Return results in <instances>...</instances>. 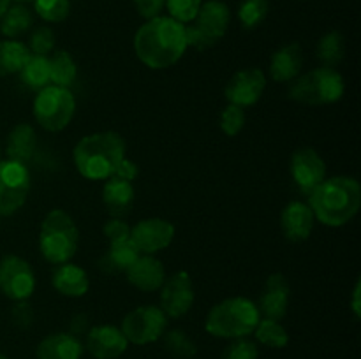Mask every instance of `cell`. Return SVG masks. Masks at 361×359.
<instances>
[{"instance_id":"1","label":"cell","mask_w":361,"mask_h":359,"mask_svg":"<svg viewBox=\"0 0 361 359\" xmlns=\"http://www.w3.org/2000/svg\"><path fill=\"white\" fill-rule=\"evenodd\" d=\"M187 49L185 25L171 16H155L141 25L134 35V51L150 69L175 65Z\"/></svg>"},{"instance_id":"2","label":"cell","mask_w":361,"mask_h":359,"mask_svg":"<svg viewBox=\"0 0 361 359\" xmlns=\"http://www.w3.org/2000/svg\"><path fill=\"white\" fill-rule=\"evenodd\" d=\"M310 210L321 224L342 227L358 215L361 206V187L351 176H334L321 182L309 194Z\"/></svg>"},{"instance_id":"3","label":"cell","mask_w":361,"mask_h":359,"mask_svg":"<svg viewBox=\"0 0 361 359\" xmlns=\"http://www.w3.org/2000/svg\"><path fill=\"white\" fill-rule=\"evenodd\" d=\"M78 172L87 180H108L126 158V141L118 132H94L78 141L73 151Z\"/></svg>"},{"instance_id":"4","label":"cell","mask_w":361,"mask_h":359,"mask_svg":"<svg viewBox=\"0 0 361 359\" xmlns=\"http://www.w3.org/2000/svg\"><path fill=\"white\" fill-rule=\"evenodd\" d=\"M259 320L261 313L256 303L236 296V298H228L217 303L208 313L204 327L212 336L236 340V338H245L254 333Z\"/></svg>"},{"instance_id":"5","label":"cell","mask_w":361,"mask_h":359,"mask_svg":"<svg viewBox=\"0 0 361 359\" xmlns=\"http://www.w3.org/2000/svg\"><path fill=\"white\" fill-rule=\"evenodd\" d=\"M80 231L63 210H51L44 217L39 234V248L42 257L51 264L69 263L78 250Z\"/></svg>"},{"instance_id":"6","label":"cell","mask_w":361,"mask_h":359,"mask_svg":"<svg viewBox=\"0 0 361 359\" xmlns=\"http://www.w3.org/2000/svg\"><path fill=\"white\" fill-rule=\"evenodd\" d=\"M345 92L344 77L334 67H317L293 80L289 97L305 106H324L341 101Z\"/></svg>"},{"instance_id":"7","label":"cell","mask_w":361,"mask_h":359,"mask_svg":"<svg viewBox=\"0 0 361 359\" xmlns=\"http://www.w3.org/2000/svg\"><path fill=\"white\" fill-rule=\"evenodd\" d=\"M231 20L229 7L221 0H208L201 4L192 25L185 27L187 48L192 46L197 51L212 48L226 35Z\"/></svg>"},{"instance_id":"8","label":"cell","mask_w":361,"mask_h":359,"mask_svg":"<svg viewBox=\"0 0 361 359\" xmlns=\"http://www.w3.org/2000/svg\"><path fill=\"white\" fill-rule=\"evenodd\" d=\"M76 99L69 88L48 84L34 99V118L48 132H60L73 120Z\"/></svg>"},{"instance_id":"9","label":"cell","mask_w":361,"mask_h":359,"mask_svg":"<svg viewBox=\"0 0 361 359\" xmlns=\"http://www.w3.org/2000/svg\"><path fill=\"white\" fill-rule=\"evenodd\" d=\"M168 317L159 306L145 305L127 313L122 320V333L127 341L134 345L154 344L164 334Z\"/></svg>"},{"instance_id":"10","label":"cell","mask_w":361,"mask_h":359,"mask_svg":"<svg viewBox=\"0 0 361 359\" xmlns=\"http://www.w3.org/2000/svg\"><path fill=\"white\" fill-rule=\"evenodd\" d=\"M30 192V172L23 164L0 160V215L9 217L27 203Z\"/></svg>"},{"instance_id":"11","label":"cell","mask_w":361,"mask_h":359,"mask_svg":"<svg viewBox=\"0 0 361 359\" xmlns=\"http://www.w3.org/2000/svg\"><path fill=\"white\" fill-rule=\"evenodd\" d=\"M35 291V275L30 264L18 256L0 260V292L13 301H27Z\"/></svg>"},{"instance_id":"12","label":"cell","mask_w":361,"mask_h":359,"mask_svg":"<svg viewBox=\"0 0 361 359\" xmlns=\"http://www.w3.org/2000/svg\"><path fill=\"white\" fill-rule=\"evenodd\" d=\"M161 291V306L159 308L166 313V317H182L192 308L194 292L192 278L187 271H178L171 278L162 284Z\"/></svg>"},{"instance_id":"13","label":"cell","mask_w":361,"mask_h":359,"mask_svg":"<svg viewBox=\"0 0 361 359\" xmlns=\"http://www.w3.org/2000/svg\"><path fill=\"white\" fill-rule=\"evenodd\" d=\"M175 238V225L164 218H145L130 229V239L145 256L168 248Z\"/></svg>"},{"instance_id":"14","label":"cell","mask_w":361,"mask_h":359,"mask_svg":"<svg viewBox=\"0 0 361 359\" xmlns=\"http://www.w3.org/2000/svg\"><path fill=\"white\" fill-rule=\"evenodd\" d=\"M267 88V77L264 73L257 67L242 69L233 74L224 88V95L229 104L240 106V108H249L256 104Z\"/></svg>"},{"instance_id":"15","label":"cell","mask_w":361,"mask_h":359,"mask_svg":"<svg viewBox=\"0 0 361 359\" xmlns=\"http://www.w3.org/2000/svg\"><path fill=\"white\" fill-rule=\"evenodd\" d=\"M291 176L298 189L309 196L321 182L326 180V164L314 148H300L291 157Z\"/></svg>"},{"instance_id":"16","label":"cell","mask_w":361,"mask_h":359,"mask_svg":"<svg viewBox=\"0 0 361 359\" xmlns=\"http://www.w3.org/2000/svg\"><path fill=\"white\" fill-rule=\"evenodd\" d=\"M289 299H291V285L282 273H274L268 277L264 291L261 294L257 310L264 319L281 320L288 313Z\"/></svg>"},{"instance_id":"17","label":"cell","mask_w":361,"mask_h":359,"mask_svg":"<svg viewBox=\"0 0 361 359\" xmlns=\"http://www.w3.org/2000/svg\"><path fill=\"white\" fill-rule=\"evenodd\" d=\"M126 334L116 326H94L87 333V348L95 359H116L127 351Z\"/></svg>"},{"instance_id":"18","label":"cell","mask_w":361,"mask_h":359,"mask_svg":"<svg viewBox=\"0 0 361 359\" xmlns=\"http://www.w3.org/2000/svg\"><path fill=\"white\" fill-rule=\"evenodd\" d=\"M314 222H316L314 211L310 210L309 204L302 203V201H291L281 215L282 232L289 241L295 243L309 239L314 229Z\"/></svg>"},{"instance_id":"19","label":"cell","mask_w":361,"mask_h":359,"mask_svg":"<svg viewBox=\"0 0 361 359\" xmlns=\"http://www.w3.org/2000/svg\"><path fill=\"white\" fill-rule=\"evenodd\" d=\"M126 275L130 285L145 292L159 291L166 282V270L161 260L155 259L154 256H145V253H141L134 260Z\"/></svg>"},{"instance_id":"20","label":"cell","mask_w":361,"mask_h":359,"mask_svg":"<svg viewBox=\"0 0 361 359\" xmlns=\"http://www.w3.org/2000/svg\"><path fill=\"white\" fill-rule=\"evenodd\" d=\"M303 67V51L302 46L291 42L282 46L281 49L271 55L270 60V76L277 83H289L296 80L302 73Z\"/></svg>"},{"instance_id":"21","label":"cell","mask_w":361,"mask_h":359,"mask_svg":"<svg viewBox=\"0 0 361 359\" xmlns=\"http://www.w3.org/2000/svg\"><path fill=\"white\" fill-rule=\"evenodd\" d=\"M134 197H136V192H134L133 183L116 178V176L108 178L104 189H102V203H104L108 213L115 218L129 213L134 204Z\"/></svg>"},{"instance_id":"22","label":"cell","mask_w":361,"mask_h":359,"mask_svg":"<svg viewBox=\"0 0 361 359\" xmlns=\"http://www.w3.org/2000/svg\"><path fill=\"white\" fill-rule=\"evenodd\" d=\"M37 359H81L83 345L71 333H55L46 336L35 348Z\"/></svg>"},{"instance_id":"23","label":"cell","mask_w":361,"mask_h":359,"mask_svg":"<svg viewBox=\"0 0 361 359\" xmlns=\"http://www.w3.org/2000/svg\"><path fill=\"white\" fill-rule=\"evenodd\" d=\"M51 282L53 287L67 298H81L87 294L88 287H90L87 271L71 263L59 264V267L53 271Z\"/></svg>"},{"instance_id":"24","label":"cell","mask_w":361,"mask_h":359,"mask_svg":"<svg viewBox=\"0 0 361 359\" xmlns=\"http://www.w3.org/2000/svg\"><path fill=\"white\" fill-rule=\"evenodd\" d=\"M35 148H37V136L34 127L28 123H18L7 136L6 153L9 160L27 165L34 157Z\"/></svg>"},{"instance_id":"25","label":"cell","mask_w":361,"mask_h":359,"mask_svg":"<svg viewBox=\"0 0 361 359\" xmlns=\"http://www.w3.org/2000/svg\"><path fill=\"white\" fill-rule=\"evenodd\" d=\"M140 256L141 252L134 245L133 239H120V241L109 243V250L99 260V267L106 273H126Z\"/></svg>"},{"instance_id":"26","label":"cell","mask_w":361,"mask_h":359,"mask_svg":"<svg viewBox=\"0 0 361 359\" xmlns=\"http://www.w3.org/2000/svg\"><path fill=\"white\" fill-rule=\"evenodd\" d=\"M30 56L27 44L14 39L0 41V76L18 74Z\"/></svg>"},{"instance_id":"27","label":"cell","mask_w":361,"mask_h":359,"mask_svg":"<svg viewBox=\"0 0 361 359\" xmlns=\"http://www.w3.org/2000/svg\"><path fill=\"white\" fill-rule=\"evenodd\" d=\"M21 83L27 84L30 90H42L48 84H51V80H49V60L48 56L41 55H32L28 56V60L25 62V65L21 67L20 73Z\"/></svg>"},{"instance_id":"28","label":"cell","mask_w":361,"mask_h":359,"mask_svg":"<svg viewBox=\"0 0 361 359\" xmlns=\"http://www.w3.org/2000/svg\"><path fill=\"white\" fill-rule=\"evenodd\" d=\"M32 23H34V18L30 11L21 4H16V6L7 7L6 13L0 16V32L7 39H18L25 32L30 30Z\"/></svg>"},{"instance_id":"29","label":"cell","mask_w":361,"mask_h":359,"mask_svg":"<svg viewBox=\"0 0 361 359\" xmlns=\"http://www.w3.org/2000/svg\"><path fill=\"white\" fill-rule=\"evenodd\" d=\"M49 60V80H51V84H56V87L69 88L71 84L76 81L78 67L74 58L71 56L69 51L66 49H59L51 55Z\"/></svg>"},{"instance_id":"30","label":"cell","mask_w":361,"mask_h":359,"mask_svg":"<svg viewBox=\"0 0 361 359\" xmlns=\"http://www.w3.org/2000/svg\"><path fill=\"white\" fill-rule=\"evenodd\" d=\"M317 58L323 62L324 67H334L344 60L345 55V41L344 35L337 30H331L328 34H324L323 37L317 42L316 49Z\"/></svg>"},{"instance_id":"31","label":"cell","mask_w":361,"mask_h":359,"mask_svg":"<svg viewBox=\"0 0 361 359\" xmlns=\"http://www.w3.org/2000/svg\"><path fill=\"white\" fill-rule=\"evenodd\" d=\"M257 341L271 348H284L289 344V334L279 320L261 319L254 329Z\"/></svg>"},{"instance_id":"32","label":"cell","mask_w":361,"mask_h":359,"mask_svg":"<svg viewBox=\"0 0 361 359\" xmlns=\"http://www.w3.org/2000/svg\"><path fill=\"white\" fill-rule=\"evenodd\" d=\"M268 14V0H243L240 4L238 18L243 28L250 30L264 21Z\"/></svg>"},{"instance_id":"33","label":"cell","mask_w":361,"mask_h":359,"mask_svg":"<svg viewBox=\"0 0 361 359\" xmlns=\"http://www.w3.org/2000/svg\"><path fill=\"white\" fill-rule=\"evenodd\" d=\"M164 345L168 348V352H171L175 358H192L196 355L197 348L196 344L187 336L185 331L182 329H173L169 333H166L164 336Z\"/></svg>"},{"instance_id":"34","label":"cell","mask_w":361,"mask_h":359,"mask_svg":"<svg viewBox=\"0 0 361 359\" xmlns=\"http://www.w3.org/2000/svg\"><path fill=\"white\" fill-rule=\"evenodd\" d=\"M35 11L44 21L60 23L69 16L71 2L69 0H34Z\"/></svg>"},{"instance_id":"35","label":"cell","mask_w":361,"mask_h":359,"mask_svg":"<svg viewBox=\"0 0 361 359\" xmlns=\"http://www.w3.org/2000/svg\"><path fill=\"white\" fill-rule=\"evenodd\" d=\"M245 109L240 108V106L229 104L224 111L221 113V129L226 136L235 137L236 134H240V130L245 125Z\"/></svg>"},{"instance_id":"36","label":"cell","mask_w":361,"mask_h":359,"mask_svg":"<svg viewBox=\"0 0 361 359\" xmlns=\"http://www.w3.org/2000/svg\"><path fill=\"white\" fill-rule=\"evenodd\" d=\"M28 49L32 55L48 56L55 49V32L48 27H37L30 35Z\"/></svg>"},{"instance_id":"37","label":"cell","mask_w":361,"mask_h":359,"mask_svg":"<svg viewBox=\"0 0 361 359\" xmlns=\"http://www.w3.org/2000/svg\"><path fill=\"white\" fill-rule=\"evenodd\" d=\"M201 0H166L169 14L180 23H190L201 7Z\"/></svg>"},{"instance_id":"38","label":"cell","mask_w":361,"mask_h":359,"mask_svg":"<svg viewBox=\"0 0 361 359\" xmlns=\"http://www.w3.org/2000/svg\"><path fill=\"white\" fill-rule=\"evenodd\" d=\"M257 345L247 338H236L222 352V359H257Z\"/></svg>"},{"instance_id":"39","label":"cell","mask_w":361,"mask_h":359,"mask_svg":"<svg viewBox=\"0 0 361 359\" xmlns=\"http://www.w3.org/2000/svg\"><path fill=\"white\" fill-rule=\"evenodd\" d=\"M102 232H104L106 238L109 239V243L130 238V227L122 220V218H111V220L106 222V224L102 225Z\"/></svg>"},{"instance_id":"40","label":"cell","mask_w":361,"mask_h":359,"mask_svg":"<svg viewBox=\"0 0 361 359\" xmlns=\"http://www.w3.org/2000/svg\"><path fill=\"white\" fill-rule=\"evenodd\" d=\"M134 6L141 16L152 20V18L161 14L162 7L166 6V0H134Z\"/></svg>"},{"instance_id":"41","label":"cell","mask_w":361,"mask_h":359,"mask_svg":"<svg viewBox=\"0 0 361 359\" xmlns=\"http://www.w3.org/2000/svg\"><path fill=\"white\" fill-rule=\"evenodd\" d=\"M137 175H140V168H137L136 162H133L130 158H123L122 162H120V165L116 168L115 175L116 178H122V180H127V182L133 183L134 180L137 178Z\"/></svg>"},{"instance_id":"42","label":"cell","mask_w":361,"mask_h":359,"mask_svg":"<svg viewBox=\"0 0 361 359\" xmlns=\"http://www.w3.org/2000/svg\"><path fill=\"white\" fill-rule=\"evenodd\" d=\"M32 317H34V312H32L30 305L27 301H18V305L13 310L14 322L20 324L21 327H27L32 322Z\"/></svg>"},{"instance_id":"43","label":"cell","mask_w":361,"mask_h":359,"mask_svg":"<svg viewBox=\"0 0 361 359\" xmlns=\"http://www.w3.org/2000/svg\"><path fill=\"white\" fill-rule=\"evenodd\" d=\"M88 327V317L85 313H76L73 317V322H71V334L78 336V334H83Z\"/></svg>"},{"instance_id":"44","label":"cell","mask_w":361,"mask_h":359,"mask_svg":"<svg viewBox=\"0 0 361 359\" xmlns=\"http://www.w3.org/2000/svg\"><path fill=\"white\" fill-rule=\"evenodd\" d=\"M361 282L358 280L356 282L355 289H353V299H351V308H353V313H355L356 319H360L361 317Z\"/></svg>"},{"instance_id":"45","label":"cell","mask_w":361,"mask_h":359,"mask_svg":"<svg viewBox=\"0 0 361 359\" xmlns=\"http://www.w3.org/2000/svg\"><path fill=\"white\" fill-rule=\"evenodd\" d=\"M7 7H9V0H0V16L6 13Z\"/></svg>"},{"instance_id":"46","label":"cell","mask_w":361,"mask_h":359,"mask_svg":"<svg viewBox=\"0 0 361 359\" xmlns=\"http://www.w3.org/2000/svg\"><path fill=\"white\" fill-rule=\"evenodd\" d=\"M0 359H9V358H7V355H4L2 352H0Z\"/></svg>"},{"instance_id":"47","label":"cell","mask_w":361,"mask_h":359,"mask_svg":"<svg viewBox=\"0 0 361 359\" xmlns=\"http://www.w3.org/2000/svg\"><path fill=\"white\" fill-rule=\"evenodd\" d=\"M18 2H30V0H18Z\"/></svg>"},{"instance_id":"48","label":"cell","mask_w":361,"mask_h":359,"mask_svg":"<svg viewBox=\"0 0 361 359\" xmlns=\"http://www.w3.org/2000/svg\"><path fill=\"white\" fill-rule=\"evenodd\" d=\"M0 155H2V150H0Z\"/></svg>"}]
</instances>
